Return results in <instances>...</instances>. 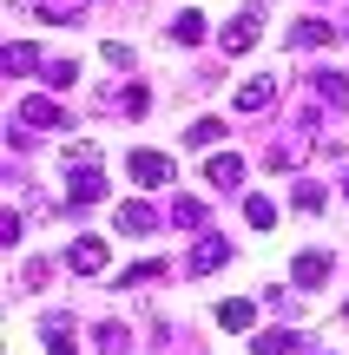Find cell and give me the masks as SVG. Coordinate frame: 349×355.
Returning <instances> with one entry per match:
<instances>
[{
    "mask_svg": "<svg viewBox=\"0 0 349 355\" xmlns=\"http://www.w3.org/2000/svg\"><path fill=\"white\" fill-rule=\"evenodd\" d=\"M290 270H297V283H303V290H323V283H330V270H337V257H330V250H303Z\"/></svg>",
    "mask_w": 349,
    "mask_h": 355,
    "instance_id": "obj_7",
    "label": "cell"
},
{
    "mask_svg": "<svg viewBox=\"0 0 349 355\" xmlns=\"http://www.w3.org/2000/svg\"><path fill=\"white\" fill-rule=\"evenodd\" d=\"M257 322V309L244 303V296H231V303H218V329H250Z\"/></svg>",
    "mask_w": 349,
    "mask_h": 355,
    "instance_id": "obj_17",
    "label": "cell"
},
{
    "mask_svg": "<svg viewBox=\"0 0 349 355\" xmlns=\"http://www.w3.org/2000/svg\"><path fill=\"white\" fill-rule=\"evenodd\" d=\"M66 270H79V277H99L105 270V237H73V250H66Z\"/></svg>",
    "mask_w": 349,
    "mask_h": 355,
    "instance_id": "obj_4",
    "label": "cell"
},
{
    "mask_svg": "<svg viewBox=\"0 0 349 355\" xmlns=\"http://www.w3.org/2000/svg\"><path fill=\"white\" fill-rule=\"evenodd\" d=\"M13 7H20V13H33V20H79V13H86L92 7V0H13Z\"/></svg>",
    "mask_w": 349,
    "mask_h": 355,
    "instance_id": "obj_6",
    "label": "cell"
},
{
    "mask_svg": "<svg viewBox=\"0 0 349 355\" xmlns=\"http://www.w3.org/2000/svg\"><path fill=\"white\" fill-rule=\"evenodd\" d=\"M343 191H349V178H343Z\"/></svg>",
    "mask_w": 349,
    "mask_h": 355,
    "instance_id": "obj_27",
    "label": "cell"
},
{
    "mask_svg": "<svg viewBox=\"0 0 349 355\" xmlns=\"http://www.w3.org/2000/svg\"><path fill=\"white\" fill-rule=\"evenodd\" d=\"M310 92L330 105V112H343V105H349V79L343 73H310Z\"/></svg>",
    "mask_w": 349,
    "mask_h": 355,
    "instance_id": "obj_11",
    "label": "cell"
},
{
    "mask_svg": "<svg viewBox=\"0 0 349 355\" xmlns=\"http://www.w3.org/2000/svg\"><path fill=\"white\" fill-rule=\"evenodd\" d=\"M139 283H165V257H158V263H132L126 270V290H139Z\"/></svg>",
    "mask_w": 349,
    "mask_h": 355,
    "instance_id": "obj_24",
    "label": "cell"
},
{
    "mask_svg": "<svg viewBox=\"0 0 349 355\" xmlns=\"http://www.w3.org/2000/svg\"><path fill=\"white\" fill-rule=\"evenodd\" d=\"M40 79H46L53 92H66V86L79 79V66H73V60H46V66H40Z\"/></svg>",
    "mask_w": 349,
    "mask_h": 355,
    "instance_id": "obj_20",
    "label": "cell"
},
{
    "mask_svg": "<svg viewBox=\"0 0 349 355\" xmlns=\"http://www.w3.org/2000/svg\"><path fill=\"white\" fill-rule=\"evenodd\" d=\"M224 263H231V243H224V237H205L191 250V277H211V270H224Z\"/></svg>",
    "mask_w": 349,
    "mask_h": 355,
    "instance_id": "obj_10",
    "label": "cell"
},
{
    "mask_svg": "<svg viewBox=\"0 0 349 355\" xmlns=\"http://www.w3.org/2000/svg\"><path fill=\"white\" fill-rule=\"evenodd\" d=\"M92 349L99 355H126V329H119V322H99V329H92Z\"/></svg>",
    "mask_w": 349,
    "mask_h": 355,
    "instance_id": "obj_22",
    "label": "cell"
},
{
    "mask_svg": "<svg viewBox=\"0 0 349 355\" xmlns=\"http://www.w3.org/2000/svg\"><path fill=\"white\" fill-rule=\"evenodd\" d=\"M0 66H7V73H40V66H46V60H40V53L26 46V40H13V46L0 53Z\"/></svg>",
    "mask_w": 349,
    "mask_h": 355,
    "instance_id": "obj_15",
    "label": "cell"
},
{
    "mask_svg": "<svg viewBox=\"0 0 349 355\" xmlns=\"http://www.w3.org/2000/svg\"><path fill=\"white\" fill-rule=\"evenodd\" d=\"M99 198H105V171L92 158H73V171H66V211H86Z\"/></svg>",
    "mask_w": 349,
    "mask_h": 355,
    "instance_id": "obj_1",
    "label": "cell"
},
{
    "mask_svg": "<svg viewBox=\"0 0 349 355\" xmlns=\"http://www.w3.org/2000/svg\"><path fill=\"white\" fill-rule=\"evenodd\" d=\"M257 33H264V7H244V13H231V26H224V53H244V46H257Z\"/></svg>",
    "mask_w": 349,
    "mask_h": 355,
    "instance_id": "obj_3",
    "label": "cell"
},
{
    "mask_svg": "<svg viewBox=\"0 0 349 355\" xmlns=\"http://www.w3.org/2000/svg\"><path fill=\"white\" fill-rule=\"evenodd\" d=\"M290 198H297V211H323V184H316V178H297Z\"/></svg>",
    "mask_w": 349,
    "mask_h": 355,
    "instance_id": "obj_23",
    "label": "cell"
},
{
    "mask_svg": "<svg viewBox=\"0 0 349 355\" xmlns=\"http://www.w3.org/2000/svg\"><path fill=\"white\" fill-rule=\"evenodd\" d=\"M250 355H310V343L297 329H264V336H250Z\"/></svg>",
    "mask_w": 349,
    "mask_h": 355,
    "instance_id": "obj_5",
    "label": "cell"
},
{
    "mask_svg": "<svg viewBox=\"0 0 349 355\" xmlns=\"http://www.w3.org/2000/svg\"><path fill=\"white\" fill-rule=\"evenodd\" d=\"M224 132H231L224 119H198V125H185V145H198V152H211V145H218Z\"/></svg>",
    "mask_w": 349,
    "mask_h": 355,
    "instance_id": "obj_16",
    "label": "cell"
},
{
    "mask_svg": "<svg viewBox=\"0 0 349 355\" xmlns=\"http://www.w3.org/2000/svg\"><path fill=\"white\" fill-rule=\"evenodd\" d=\"M205 178H211V184H218V191H237V184H244V158L218 152V158H211V165H205Z\"/></svg>",
    "mask_w": 349,
    "mask_h": 355,
    "instance_id": "obj_12",
    "label": "cell"
},
{
    "mask_svg": "<svg viewBox=\"0 0 349 355\" xmlns=\"http://www.w3.org/2000/svg\"><path fill=\"white\" fill-rule=\"evenodd\" d=\"M271 99H277L271 79H244V86H237V112H271Z\"/></svg>",
    "mask_w": 349,
    "mask_h": 355,
    "instance_id": "obj_13",
    "label": "cell"
},
{
    "mask_svg": "<svg viewBox=\"0 0 349 355\" xmlns=\"http://www.w3.org/2000/svg\"><path fill=\"white\" fill-rule=\"evenodd\" d=\"M126 112H132V119H145V112H152V92L132 86V92H126Z\"/></svg>",
    "mask_w": 349,
    "mask_h": 355,
    "instance_id": "obj_26",
    "label": "cell"
},
{
    "mask_svg": "<svg viewBox=\"0 0 349 355\" xmlns=\"http://www.w3.org/2000/svg\"><path fill=\"white\" fill-rule=\"evenodd\" d=\"M205 33H211V26H205V13H191V7H185L178 20H171V40H178V46H198Z\"/></svg>",
    "mask_w": 349,
    "mask_h": 355,
    "instance_id": "obj_14",
    "label": "cell"
},
{
    "mask_svg": "<svg viewBox=\"0 0 349 355\" xmlns=\"http://www.w3.org/2000/svg\"><path fill=\"white\" fill-rule=\"evenodd\" d=\"M244 217H250L257 230H271V224H277V204L264 198V191H250V198H244Z\"/></svg>",
    "mask_w": 349,
    "mask_h": 355,
    "instance_id": "obj_21",
    "label": "cell"
},
{
    "mask_svg": "<svg viewBox=\"0 0 349 355\" xmlns=\"http://www.w3.org/2000/svg\"><path fill=\"white\" fill-rule=\"evenodd\" d=\"M126 171H132V184H145V191L171 184V158H165V152H132V158H126Z\"/></svg>",
    "mask_w": 349,
    "mask_h": 355,
    "instance_id": "obj_2",
    "label": "cell"
},
{
    "mask_svg": "<svg viewBox=\"0 0 349 355\" xmlns=\"http://www.w3.org/2000/svg\"><path fill=\"white\" fill-rule=\"evenodd\" d=\"M205 204H198V198H171V224H185V230H198V224H205Z\"/></svg>",
    "mask_w": 349,
    "mask_h": 355,
    "instance_id": "obj_19",
    "label": "cell"
},
{
    "mask_svg": "<svg viewBox=\"0 0 349 355\" xmlns=\"http://www.w3.org/2000/svg\"><path fill=\"white\" fill-rule=\"evenodd\" d=\"M330 40H337V26H330V20H303L297 33H290V46H330Z\"/></svg>",
    "mask_w": 349,
    "mask_h": 355,
    "instance_id": "obj_18",
    "label": "cell"
},
{
    "mask_svg": "<svg viewBox=\"0 0 349 355\" xmlns=\"http://www.w3.org/2000/svg\"><path fill=\"white\" fill-rule=\"evenodd\" d=\"M66 329H73L66 316H53V322H46V355H73V343H66Z\"/></svg>",
    "mask_w": 349,
    "mask_h": 355,
    "instance_id": "obj_25",
    "label": "cell"
},
{
    "mask_svg": "<svg viewBox=\"0 0 349 355\" xmlns=\"http://www.w3.org/2000/svg\"><path fill=\"white\" fill-rule=\"evenodd\" d=\"M20 125H33V132H66V112L53 99H26L20 105Z\"/></svg>",
    "mask_w": 349,
    "mask_h": 355,
    "instance_id": "obj_9",
    "label": "cell"
},
{
    "mask_svg": "<svg viewBox=\"0 0 349 355\" xmlns=\"http://www.w3.org/2000/svg\"><path fill=\"white\" fill-rule=\"evenodd\" d=\"M112 224L126 230V237H152V230H158V211H152V204H119Z\"/></svg>",
    "mask_w": 349,
    "mask_h": 355,
    "instance_id": "obj_8",
    "label": "cell"
}]
</instances>
